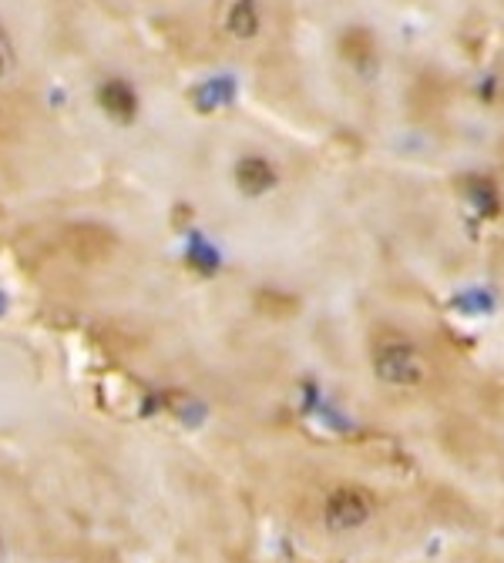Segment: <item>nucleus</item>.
I'll return each mask as SVG.
<instances>
[{
  "mask_svg": "<svg viewBox=\"0 0 504 563\" xmlns=\"http://www.w3.org/2000/svg\"><path fill=\"white\" fill-rule=\"evenodd\" d=\"M481 88H485L481 121H478V131L471 138V148L457 174L474 178L481 191L504 211V71L481 81Z\"/></svg>",
  "mask_w": 504,
  "mask_h": 563,
  "instance_id": "obj_1",
  "label": "nucleus"
},
{
  "mask_svg": "<svg viewBox=\"0 0 504 563\" xmlns=\"http://www.w3.org/2000/svg\"><path fill=\"white\" fill-rule=\"evenodd\" d=\"M377 509H380L377 493L367 483L347 480V483H336L326 489L320 516L330 533H356L377 516Z\"/></svg>",
  "mask_w": 504,
  "mask_h": 563,
  "instance_id": "obj_2",
  "label": "nucleus"
},
{
  "mask_svg": "<svg viewBox=\"0 0 504 563\" xmlns=\"http://www.w3.org/2000/svg\"><path fill=\"white\" fill-rule=\"evenodd\" d=\"M272 31L269 0H222L219 7V34L235 51H252Z\"/></svg>",
  "mask_w": 504,
  "mask_h": 563,
  "instance_id": "obj_3",
  "label": "nucleus"
},
{
  "mask_svg": "<svg viewBox=\"0 0 504 563\" xmlns=\"http://www.w3.org/2000/svg\"><path fill=\"white\" fill-rule=\"evenodd\" d=\"M283 185V168L269 151L249 148L233 161V188L246 202H262Z\"/></svg>",
  "mask_w": 504,
  "mask_h": 563,
  "instance_id": "obj_4",
  "label": "nucleus"
},
{
  "mask_svg": "<svg viewBox=\"0 0 504 563\" xmlns=\"http://www.w3.org/2000/svg\"><path fill=\"white\" fill-rule=\"evenodd\" d=\"M481 268H485L487 282L494 288V302H498V312H501V322H504V228L491 242H485V262H481Z\"/></svg>",
  "mask_w": 504,
  "mask_h": 563,
  "instance_id": "obj_5",
  "label": "nucleus"
},
{
  "mask_svg": "<svg viewBox=\"0 0 504 563\" xmlns=\"http://www.w3.org/2000/svg\"><path fill=\"white\" fill-rule=\"evenodd\" d=\"M101 108L111 114V117H118V121H132L138 114V97H132V94L125 91V84H104Z\"/></svg>",
  "mask_w": 504,
  "mask_h": 563,
  "instance_id": "obj_6",
  "label": "nucleus"
},
{
  "mask_svg": "<svg viewBox=\"0 0 504 563\" xmlns=\"http://www.w3.org/2000/svg\"><path fill=\"white\" fill-rule=\"evenodd\" d=\"M0 557H3V540H0Z\"/></svg>",
  "mask_w": 504,
  "mask_h": 563,
  "instance_id": "obj_7",
  "label": "nucleus"
}]
</instances>
